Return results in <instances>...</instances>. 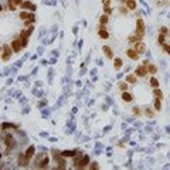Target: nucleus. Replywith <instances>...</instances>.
<instances>
[{
	"label": "nucleus",
	"instance_id": "obj_13",
	"mask_svg": "<svg viewBox=\"0 0 170 170\" xmlns=\"http://www.w3.org/2000/svg\"><path fill=\"white\" fill-rule=\"evenodd\" d=\"M77 153H78L77 150H62V152H61V156H62V157H74Z\"/></svg>",
	"mask_w": 170,
	"mask_h": 170
},
{
	"label": "nucleus",
	"instance_id": "obj_39",
	"mask_svg": "<svg viewBox=\"0 0 170 170\" xmlns=\"http://www.w3.org/2000/svg\"><path fill=\"white\" fill-rule=\"evenodd\" d=\"M146 115H147V116H152L153 112H152V111H149V109H146Z\"/></svg>",
	"mask_w": 170,
	"mask_h": 170
},
{
	"label": "nucleus",
	"instance_id": "obj_37",
	"mask_svg": "<svg viewBox=\"0 0 170 170\" xmlns=\"http://www.w3.org/2000/svg\"><path fill=\"white\" fill-rule=\"evenodd\" d=\"M103 4H105V7H108L111 4V0H103Z\"/></svg>",
	"mask_w": 170,
	"mask_h": 170
},
{
	"label": "nucleus",
	"instance_id": "obj_30",
	"mask_svg": "<svg viewBox=\"0 0 170 170\" xmlns=\"http://www.w3.org/2000/svg\"><path fill=\"white\" fill-rule=\"evenodd\" d=\"M157 42H159V44H164V34H160V36H159Z\"/></svg>",
	"mask_w": 170,
	"mask_h": 170
},
{
	"label": "nucleus",
	"instance_id": "obj_38",
	"mask_svg": "<svg viewBox=\"0 0 170 170\" xmlns=\"http://www.w3.org/2000/svg\"><path fill=\"white\" fill-rule=\"evenodd\" d=\"M111 12H112V10H111V7H109V6H108V7H105V13H106V14H109Z\"/></svg>",
	"mask_w": 170,
	"mask_h": 170
},
{
	"label": "nucleus",
	"instance_id": "obj_20",
	"mask_svg": "<svg viewBox=\"0 0 170 170\" xmlns=\"http://www.w3.org/2000/svg\"><path fill=\"white\" fill-rule=\"evenodd\" d=\"M140 40H142V37H140V36H137V34H136V36H131L128 41L131 42V44H135V42H139Z\"/></svg>",
	"mask_w": 170,
	"mask_h": 170
},
{
	"label": "nucleus",
	"instance_id": "obj_3",
	"mask_svg": "<svg viewBox=\"0 0 170 170\" xmlns=\"http://www.w3.org/2000/svg\"><path fill=\"white\" fill-rule=\"evenodd\" d=\"M10 46H12L13 52H20V51H21V48H23V46H21V41H20V38H16V40H13Z\"/></svg>",
	"mask_w": 170,
	"mask_h": 170
},
{
	"label": "nucleus",
	"instance_id": "obj_26",
	"mask_svg": "<svg viewBox=\"0 0 170 170\" xmlns=\"http://www.w3.org/2000/svg\"><path fill=\"white\" fill-rule=\"evenodd\" d=\"M155 109L156 111H160L162 109V102H160L159 98H156V101H155Z\"/></svg>",
	"mask_w": 170,
	"mask_h": 170
},
{
	"label": "nucleus",
	"instance_id": "obj_25",
	"mask_svg": "<svg viewBox=\"0 0 170 170\" xmlns=\"http://www.w3.org/2000/svg\"><path fill=\"white\" fill-rule=\"evenodd\" d=\"M108 20H109V18H108V14H103V16H101V17H99V23H101V24H103V26L108 23Z\"/></svg>",
	"mask_w": 170,
	"mask_h": 170
},
{
	"label": "nucleus",
	"instance_id": "obj_17",
	"mask_svg": "<svg viewBox=\"0 0 170 170\" xmlns=\"http://www.w3.org/2000/svg\"><path fill=\"white\" fill-rule=\"evenodd\" d=\"M34 20H36L34 14H33V13H30V14H28V18H27V20H24V24H26V27H30L31 24H34Z\"/></svg>",
	"mask_w": 170,
	"mask_h": 170
},
{
	"label": "nucleus",
	"instance_id": "obj_4",
	"mask_svg": "<svg viewBox=\"0 0 170 170\" xmlns=\"http://www.w3.org/2000/svg\"><path fill=\"white\" fill-rule=\"evenodd\" d=\"M136 34L140 37H143L145 34V23H143L142 18H137V28H136Z\"/></svg>",
	"mask_w": 170,
	"mask_h": 170
},
{
	"label": "nucleus",
	"instance_id": "obj_18",
	"mask_svg": "<svg viewBox=\"0 0 170 170\" xmlns=\"http://www.w3.org/2000/svg\"><path fill=\"white\" fill-rule=\"evenodd\" d=\"M122 99H123L125 102H132L133 97H132V94H129V92L123 91V92H122Z\"/></svg>",
	"mask_w": 170,
	"mask_h": 170
},
{
	"label": "nucleus",
	"instance_id": "obj_11",
	"mask_svg": "<svg viewBox=\"0 0 170 170\" xmlns=\"http://www.w3.org/2000/svg\"><path fill=\"white\" fill-rule=\"evenodd\" d=\"M102 51H103V54H105V57L108 58V60H113V52H112V50H111L108 46H103L102 47Z\"/></svg>",
	"mask_w": 170,
	"mask_h": 170
},
{
	"label": "nucleus",
	"instance_id": "obj_33",
	"mask_svg": "<svg viewBox=\"0 0 170 170\" xmlns=\"http://www.w3.org/2000/svg\"><path fill=\"white\" fill-rule=\"evenodd\" d=\"M160 34H164V36H166V34H167V28L166 27H162L160 28Z\"/></svg>",
	"mask_w": 170,
	"mask_h": 170
},
{
	"label": "nucleus",
	"instance_id": "obj_1",
	"mask_svg": "<svg viewBox=\"0 0 170 170\" xmlns=\"http://www.w3.org/2000/svg\"><path fill=\"white\" fill-rule=\"evenodd\" d=\"M4 143H6V153L10 152V149L14 147V137L12 136V133H7L6 136H4Z\"/></svg>",
	"mask_w": 170,
	"mask_h": 170
},
{
	"label": "nucleus",
	"instance_id": "obj_21",
	"mask_svg": "<svg viewBox=\"0 0 170 170\" xmlns=\"http://www.w3.org/2000/svg\"><path fill=\"white\" fill-rule=\"evenodd\" d=\"M153 95H155L156 98H159V99H162V98H163V92H162L159 88H153Z\"/></svg>",
	"mask_w": 170,
	"mask_h": 170
},
{
	"label": "nucleus",
	"instance_id": "obj_36",
	"mask_svg": "<svg viewBox=\"0 0 170 170\" xmlns=\"http://www.w3.org/2000/svg\"><path fill=\"white\" fill-rule=\"evenodd\" d=\"M133 113H136V115H139V113H140V109H139V108H136V106H135V108H133Z\"/></svg>",
	"mask_w": 170,
	"mask_h": 170
},
{
	"label": "nucleus",
	"instance_id": "obj_19",
	"mask_svg": "<svg viewBox=\"0 0 170 170\" xmlns=\"http://www.w3.org/2000/svg\"><path fill=\"white\" fill-rule=\"evenodd\" d=\"M31 31H33V27L30 26V27H27L26 30H23V31H21V33H20V37H26V38H27V37L31 34Z\"/></svg>",
	"mask_w": 170,
	"mask_h": 170
},
{
	"label": "nucleus",
	"instance_id": "obj_31",
	"mask_svg": "<svg viewBox=\"0 0 170 170\" xmlns=\"http://www.w3.org/2000/svg\"><path fill=\"white\" fill-rule=\"evenodd\" d=\"M20 41H21V46L23 47L27 46V38H26V37H20Z\"/></svg>",
	"mask_w": 170,
	"mask_h": 170
},
{
	"label": "nucleus",
	"instance_id": "obj_40",
	"mask_svg": "<svg viewBox=\"0 0 170 170\" xmlns=\"http://www.w3.org/2000/svg\"><path fill=\"white\" fill-rule=\"evenodd\" d=\"M92 169H98V163H92Z\"/></svg>",
	"mask_w": 170,
	"mask_h": 170
},
{
	"label": "nucleus",
	"instance_id": "obj_41",
	"mask_svg": "<svg viewBox=\"0 0 170 170\" xmlns=\"http://www.w3.org/2000/svg\"><path fill=\"white\" fill-rule=\"evenodd\" d=\"M0 12H3V6H2V3H0Z\"/></svg>",
	"mask_w": 170,
	"mask_h": 170
},
{
	"label": "nucleus",
	"instance_id": "obj_10",
	"mask_svg": "<svg viewBox=\"0 0 170 170\" xmlns=\"http://www.w3.org/2000/svg\"><path fill=\"white\" fill-rule=\"evenodd\" d=\"M98 36H99L101 38H105V40L109 37V33L106 31V28H105V26H103V24H101L99 30H98Z\"/></svg>",
	"mask_w": 170,
	"mask_h": 170
},
{
	"label": "nucleus",
	"instance_id": "obj_8",
	"mask_svg": "<svg viewBox=\"0 0 170 170\" xmlns=\"http://www.w3.org/2000/svg\"><path fill=\"white\" fill-rule=\"evenodd\" d=\"M135 74H136V77H145L146 74H147V68H146V65H139V67L136 68V71H135Z\"/></svg>",
	"mask_w": 170,
	"mask_h": 170
},
{
	"label": "nucleus",
	"instance_id": "obj_22",
	"mask_svg": "<svg viewBox=\"0 0 170 170\" xmlns=\"http://www.w3.org/2000/svg\"><path fill=\"white\" fill-rule=\"evenodd\" d=\"M126 82H129V84H135V82H136V75L129 74V75L126 77Z\"/></svg>",
	"mask_w": 170,
	"mask_h": 170
},
{
	"label": "nucleus",
	"instance_id": "obj_12",
	"mask_svg": "<svg viewBox=\"0 0 170 170\" xmlns=\"http://www.w3.org/2000/svg\"><path fill=\"white\" fill-rule=\"evenodd\" d=\"M34 153H36V147L34 146H30V147L26 150V153H24V156L28 159V160H31V159L34 157Z\"/></svg>",
	"mask_w": 170,
	"mask_h": 170
},
{
	"label": "nucleus",
	"instance_id": "obj_16",
	"mask_svg": "<svg viewBox=\"0 0 170 170\" xmlns=\"http://www.w3.org/2000/svg\"><path fill=\"white\" fill-rule=\"evenodd\" d=\"M48 162H50V157L48 156H44V157L40 160V163H38V169H44V167H47Z\"/></svg>",
	"mask_w": 170,
	"mask_h": 170
},
{
	"label": "nucleus",
	"instance_id": "obj_42",
	"mask_svg": "<svg viewBox=\"0 0 170 170\" xmlns=\"http://www.w3.org/2000/svg\"><path fill=\"white\" fill-rule=\"evenodd\" d=\"M2 50H3V47H0V52H2Z\"/></svg>",
	"mask_w": 170,
	"mask_h": 170
},
{
	"label": "nucleus",
	"instance_id": "obj_43",
	"mask_svg": "<svg viewBox=\"0 0 170 170\" xmlns=\"http://www.w3.org/2000/svg\"><path fill=\"white\" fill-rule=\"evenodd\" d=\"M0 159H2V153H0Z\"/></svg>",
	"mask_w": 170,
	"mask_h": 170
},
{
	"label": "nucleus",
	"instance_id": "obj_9",
	"mask_svg": "<svg viewBox=\"0 0 170 170\" xmlns=\"http://www.w3.org/2000/svg\"><path fill=\"white\" fill-rule=\"evenodd\" d=\"M133 46H135L133 48L136 50V51L139 52V54H143V52L146 51V46H145V44H143L142 41H139V42H135Z\"/></svg>",
	"mask_w": 170,
	"mask_h": 170
},
{
	"label": "nucleus",
	"instance_id": "obj_35",
	"mask_svg": "<svg viewBox=\"0 0 170 170\" xmlns=\"http://www.w3.org/2000/svg\"><path fill=\"white\" fill-rule=\"evenodd\" d=\"M12 2H13L14 4H17V6H20V4L23 3V0H12Z\"/></svg>",
	"mask_w": 170,
	"mask_h": 170
},
{
	"label": "nucleus",
	"instance_id": "obj_29",
	"mask_svg": "<svg viewBox=\"0 0 170 170\" xmlns=\"http://www.w3.org/2000/svg\"><path fill=\"white\" fill-rule=\"evenodd\" d=\"M119 89H121L122 92L126 91V89H128V84H126V82H121V84H119Z\"/></svg>",
	"mask_w": 170,
	"mask_h": 170
},
{
	"label": "nucleus",
	"instance_id": "obj_27",
	"mask_svg": "<svg viewBox=\"0 0 170 170\" xmlns=\"http://www.w3.org/2000/svg\"><path fill=\"white\" fill-rule=\"evenodd\" d=\"M18 17H20L21 20L24 21V20H27V18H28V13H27V12H24V10H23V12L20 13V16H18Z\"/></svg>",
	"mask_w": 170,
	"mask_h": 170
},
{
	"label": "nucleus",
	"instance_id": "obj_34",
	"mask_svg": "<svg viewBox=\"0 0 170 170\" xmlns=\"http://www.w3.org/2000/svg\"><path fill=\"white\" fill-rule=\"evenodd\" d=\"M119 12H121L122 14H123V13H126V12H128V7H119Z\"/></svg>",
	"mask_w": 170,
	"mask_h": 170
},
{
	"label": "nucleus",
	"instance_id": "obj_6",
	"mask_svg": "<svg viewBox=\"0 0 170 170\" xmlns=\"http://www.w3.org/2000/svg\"><path fill=\"white\" fill-rule=\"evenodd\" d=\"M20 7L23 10H30V12H36V4H33L31 2H23V3L20 4Z\"/></svg>",
	"mask_w": 170,
	"mask_h": 170
},
{
	"label": "nucleus",
	"instance_id": "obj_32",
	"mask_svg": "<svg viewBox=\"0 0 170 170\" xmlns=\"http://www.w3.org/2000/svg\"><path fill=\"white\" fill-rule=\"evenodd\" d=\"M163 50L166 51V54L170 55V46H167V44H163Z\"/></svg>",
	"mask_w": 170,
	"mask_h": 170
},
{
	"label": "nucleus",
	"instance_id": "obj_44",
	"mask_svg": "<svg viewBox=\"0 0 170 170\" xmlns=\"http://www.w3.org/2000/svg\"><path fill=\"white\" fill-rule=\"evenodd\" d=\"M7 2H10V0H7Z\"/></svg>",
	"mask_w": 170,
	"mask_h": 170
},
{
	"label": "nucleus",
	"instance_id": "obj_23",
	"mask_svg": "<svg viewBox=\"0 0 170 170\" xmlns=\"http://www.w3.org/2000/svg\"><path fill=\"white\" fill-rule=\"evenodd\" d=\"M147 72H150V74H156V71H157V68L153 65V64H147Z\"/></svg>",
	"mask_w": 170,
	"mask_h": 170
},
{
	"label": "nucleus",
	"instance_id": "obj_24",
	"mask_svg": "<svg viewBox=\"0 0 170 170\" xmlns=\"http://www.w3.org/2000/svg\"><path fill=\"white\" fill-rule=\"evenodd\" d=\"M150 85H152V88H159V81H157V78L152 77V78H150Z\"/></svg>",
	"mask_w": 170,
	"mask_h": 170
},
{
	"label": "nucleus",
	"instance_id": "obj_7",
	"mask_svg": "<svg viewBox=\"0 0 170 170\" xmlns=\"http://www.w3.org/2000/svg\"><path fill=\"white\" fill-rule=\"evenodd\" d=\"M28 163H30V160H28V159L24 155H20V156H18L17 164H18L20 167H27V166H28Z\"/></svg>",
	"mask_w": 170,
	"mask_h": 170
},
{
	"label": "nucleus",
	"instance_id": "obj_28",
	"mask_svg": "<svg viewBox=\"0 0 170 170\" xmlns=\"http://www.w3.org/2000/svg\"><path fill=\"white\" fill-rule=\"evenodd\" d=\"M7 7H9L10 12H14V10L17 9V4H14V3L12 2V0H10V2H9V6H7Z\"/></svg>",
	"mask_w": 170,
	"mask_h": 170
},
{
	"label": "nucleus",
	"instance_id": "obj_15",
	"mask_svg": "<svg viewBox=\"0 0 170 170\" xmlns=\"http://www.w3.org/2000/svg\"><path fill=\"white\" fill-rule=\"evenodd\" d=\"M125 4H126L128 10H135L136 9V0H125Z\"/></svg>",
	"mask_w": 170,
	"mask_h": 170
},
{
	"label": "nucleus",
	"instance_id": "obj_14",
	"mask_svg": "<svg viewBox=\"0 0 170 170\" xmlns=\"http://www.w3.org/2000/svg\"><path fill=\"white\" fill-rule=\"evenodd\" d=\"M122 65H123V61H122V58H119V57L113 58V67H115V70H121Z\"/></svg>",
	"mask_w": 170,
	"mask_h": 170
},
{
	"label": "nucleus",
	"instance_id": "obj_5",
	"mask_svg": "<svg viewBox=\"0 0 170 170\" xmlns=\"http://www.w3.org/2000/svg\"><path fill=\"white\" fill-rule=\"evenodd\" d=\"M126 55L131 58V60L136 61V60H139V55H140V54H139V52H137L135 48H129V50H126Z\"/></svg>",
	"mask_w": 170,
	"mask_h": 170
},
{
	"label": "nucleus",
	"instance_id": "obj_2",
	"mask_svg": "<svg viewBox=\"0 0 170 170\" xmlns=\"http://www.w3.org/2000/svg\"><path fill=\"white\" fill-rule=\"evenodd\" d=\"M12 46H9V44H4L3 46V50H2V60L3 61H9L10 55H12Z\"/></svg>",
	"mask_w": 170,
	"mask_h": 170
}]
</instances>
